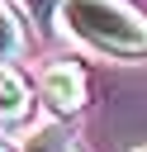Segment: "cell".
<instances>
[{"instance_id":"52a82bcc","label":"cell","mask_w":147,"mask_h":152,"mask_svg":"<svg viewBox=\"0 0 147 152\" xmlns=\"http://www.w3.org/2000/svg\"><path fill=\"white\" fill-rule=\"evenodd\" d=\"M0 152H14V147H9V142H0Z\"/></svg>"},{"instance_id":"ba28073f","label":"cell","mask_w":147,"mask_h":152,"mask_svg":"<svg viewBox=\"0 0 147 152\" xmlns=\"http://www.w3.org/2000/svg\"><path fill=\"white\" fill-rule=\"evenodd\" d=\"M138 152H147V147H138Z\"/></svg>"},{"instance_id":"6da1fadb","label":"cell","mask_w":147,"mask_h":152,"mask_svg":"<svg viewBox=\"0 0 147 152\" xmlns=\"http://www.w3.org/2000/svg\"><path fill=\"white\" fill-rule=\"evenodd\" d=\"M62 24L95 52L147 57V19L128 0H62Z\"/></svg>"},{"instance_id":"8992f818","label":"cell","mask_w":147,"mask_h":152,"mask_svg":"<svg viewBox=\"0 0 147 152\" xmlns=\"http://www.w3.org/2000/svg\"><path fill=\"white\" fill-rule=\"evenodd\" d=\"M24 10H28V19H33V24H47V19L62 10V0H24Z\"/></svg>"},{"instance_id":"7a4b0ae2","label":"cell","mask_w":147,"mask_h":152,"mask_svg":"<svg viewBox=\"0 0 147 152\" xmlns=\"http://www.w3.org/2000/svg\"><path fill=\"white\" fill-rule=\"evenodd\" d=\"M38 86H43V104L52 114H76L85 104V76H81L76 62H52Z\"/></svg>"},{"instance_id":"277c9868","label":"cell","mask_w":147,"mask_h":152,"mask_svg":"<svg viewBox=\"0 0 147 152\" xmlns=\"http://www.w3.org/2000/svg\"><path fill=\"white\" fill-rule=\"evenodd\" d=\"M19 52H24V28H19V19L0 5V66H9Z\"/></svg>"},{"instance_id":"3957f363","label":"cell","mask_w":147,"mask_h":152,"mask_svg":"<svg viewBox=\"0 0 147 152\" xmlns=\"http://www.w3.org/2000/svg\"><path fill=\"white\" fill-rule=\"evenodd\" d=\"M28 81L14 71V66H0V124H19L28 114Z\"/></svg>"},{"instance_id":"5b68a950","label":"cell","mask_w":147,"mask_h":152,"mask_svg":"<svg viewBox=\"0 0 147 152\" xmlns=\"http://www.w3.org/2000/svg\"><path fill=\"white\" fill-rule=\"evenodd\" d=\"M24 152H71V133L62 128V124H52V128H38L33 138H28V147Z\"/></svg>"}]
</instances>
